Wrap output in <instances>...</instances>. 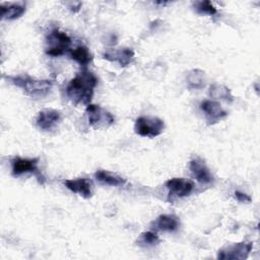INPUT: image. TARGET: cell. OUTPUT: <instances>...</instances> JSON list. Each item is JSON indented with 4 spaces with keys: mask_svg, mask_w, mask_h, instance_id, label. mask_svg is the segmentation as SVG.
I'll use <instances>...</instances> for the list:
<instances>
[{
    "mask_svg": "<svg viewBox=\"0 0 260 260\" xmlns=\"http://www.w3.org/2000/svg\"><path fill=\"white\" fill-rule=\"evenodd\" d=\"M96 84V76L90 71L82 70L69 81L66 86V94L75 106H88Z\"/></svg>",
    "mask_w": 260,
    "mask_h": 260,
    "instance_id": "6da1fadb",
    "label": "cell"
},
{
    "mask_svg": "<svg viewBox=\"0 0 260 260\" xmlns=\"http://www.w3.org/2000/svg\"><path fill=\"white\" fill-rule=\"evenodd\" d=\"M9 80L32 98H42L48 94L52 88V81L49 79H36L30 76H10Z\"/></svg>",
    "mask_w": 260,
    "mask_h": 260,
    "instance_id": "7a4b0ae2",
    "label": "cell"
},
{
    "mask_svg": "<svg viewBox=\"0 0 260 260\" xmlns=\"http://www.w3.org/2000/svg\"><path fill=\"white\" fill-rule=\"evenodd\" d=\"M71 39L67 34L55 28L51 30L46 38V54L51 57L62 56L69 51Z\"/></svg>",
    "mask_w": 260,
    "mask_h": 260,
    "instance_id": "3957f363",
    "label": "cell"
},
{
    "mask_svg": "<svg viewBox=\"0 0 260 260\" xmlns=\"http://www.w3.org/2000/svg\"><path fill=\"white\" fill-rule=\"evenodd\" d=\"M165 123L161 119L151 116H142L136 119L134 131L137 135L142 137H155L162 133Z\"/></svg>",
    "mask_w": 260,
    "mask_h": 260,
    "instance_id": "277c9868",
    "label": "cell"
},
{
    "mask_svg": "<svg viewBox=\"0 0 260 260\" xmlns=\"http://www.w3.org/2000/svg\"><path fill=\"white\" fill-rule=\"evenodd\" d=\"M85 113L88 124L94 129H106L115 123L114 116L99 105L89 104L85 109Z\"/></svg>",
    "mask_w": 260,
    "mask_h": 260,
    "instance_id": "5b68a950",
    "label": "cell"
},
{
    "mask_svg": "<svg viewBox=\"0 0 260 260\" xmlns=\"http://www.w3.org/2000/svg\"><path fill=\"white\" fill-rule=\"evenodd\" d=\"M253 248V243L243 241L220 249L217 253V258L222 260H243L246 259Z\"/></svg>",
    "mask_w": 260,
    "mask_h": 260,
    "instance_id": "8992f818",
    "label": "cell"
},
{
    "mask_svg": "<svg viewBox=\"0 0 260 260\" xmlns=\"http://www.w3.org/2000/svg\"><path fill=\"white\" fill-rule=\"evenodd\" d=\"M39 158H23V157H14L11 160L12 166V175L14 177H18L25 173H34L37 177L40 183L45 182V178L42 176V174L39 172L38 169Z\"/></svg>",
    "mask_w": 260,
    "mask_h": 260,
    "instance_id": "52a82bcc",
    "label": "cell"
},
{
    "mask_svg": "<svg viewBox=\"0 0 260 260\" xmlns=\"http://www.w3.org/2000/svg\"><path fill=\"white\" fill-rule=\"evenodd\" d=\"M205 120L208 125H213L228 116V112L222 109L219 103L212 100H205L200 104Z\"/></svg>",
    "mask_w": 260,
    "mask_h": 260,
    "instance_id": "ba28073f",
    "label": "cell"
},
{
    "mask_svg": "<svg viewBox=\"0 0 260 260\" xmlns=\"http://www.w3.org/2000/svg\"><path fill=\"white\" fill-rule=\"evenodd\" d=\"M170 197L182 198L190 195L194 189L192 181L185 178H173L166 182Z\"/></svg>",
    "mask_w": 260,
    "mask_h": 260,
    "instance_id": "9c48e42d",
    "label": "cell"
},
{
    "mask_svg": "<svg viewBox=\"0 0 260 260\" xmlns=\"http://www.w3.org/2000/svg\"><path fill=\"white\" fill-rule=\"evenodd\" d=\"M61 120V113L53 109H45L39 112L36 123L37 126L43 131L54 130Z\"/></svg>",
    "mask_w": 260,
    "mask_h": 260,
    "instance_id": "30bf717a",
    "label": "cell"
},
{
    "mask_svg": "<svg viewBox=\"0 0 260 260\" xmlns=\"http://www.w3.org/2000/svg\"><path fill=\"white\" fill-rule=\"evenodd\" d=\"M189 169L192 176L196 179L197 182L201 184H209L212 182L213 177L202 158L194 157L193 159H191L189 164Z\"/></svg>",
    "mask_w": 260,
    "mask_h": 260,
    "instance_id": "8fae6325",
    "label": "cell"
},
{
    "mask_svg": "<svg viewBox=\"0 0 260 260\" xmlns=\"http://www.w3.org/2000/svg\"><path fill=\"white\" fill-rule=\"evenodd\" d=\"M103 58L117 62L120 66L125 67L128 66L134 59V51L130 48H121V49H110L103 54Z\"/></svg>",
    "mask_w": 260,
    "mask_h": 260,
    "instance_id": "7c38bea8",
    "label": "cell"
},
{
    "mask_svg": "<svg viewBox=\"0 0 260 260\" xmlns=\"http://www.w3.org/2000/svg\"><path fill=\"white\" fill-rule=\"evenodd\" d=\"M64 185L71 192L79 194L84 198L91 197L92 194V185L91 182L86 178H76L69 179L64 182Z\"/></svg>",
    "mask_w": 260,
    "mask_h": 260,
    "instance_id": "4fadbf2b",
    "label": "cell"
},
{
    "mask_svg": "<svg viewBox=\"0 0 260 260\" xmlns=\"http://www.w3.org/2000/svg\"><path fill=\"white\" fill-rule=\"evenodd\" d=\"M155 230L161 232H175L180 226L179 218L174 214H161L153 222Z\"/></svg>",
    "mask_w": 260,
    "mask_h": 260,
    "instance_id": "5bb4252c",
    "label": "cell"
},
{
    "mask_svg": "<svg viewBox=\"0 0 260 260\" xmlns=\"http://www.w3.org/2000/svg\"><path fill=\"white\" fill-rule=\"evenodd\" d=\"M25 11L23 3H6L1 4V15L3 19L13 20L19 18Z\"/></svg>",
    "mask_w": 260,
    "mask_h": 260,
    "instance_id": "9a60e30c",
    "label": "cell"
},
{
    "mask_svg": "<svg viewBox=\"0 0 260 260\" xmlns=\"http://www.w3.org/2000/svg\"><path fill=\"white\" fill-rule=\"evenodd\" d=\"M94 178L102 184L108 186H121L125 184V179L105 170H99L94 173Z\"/></svg>",
    "mask_w": 260,
    "mask_h": 260,
    "instance_id": "2e32d148",
    "label": "cell"
},
{
    "mask_svg": "<svg viewBox=\"0 0 260 260\" xmlns=\"http://www.w3.org/2000/svg\"><path fill=\"white\" fill-rule=\"evenodd\" d=\"M70 58L75 60L79 65L85 67L90 63L92 56L85 46L79 45L74 49L70 50Z\"/></svg>",
    "mask_w": 260,
    "mask_h": 260,
    "instance_id": "e0dca14e",
    "label": "cell"
},
{
    "mask_svg": "<svg viewBox=\"0 0 260 260\" xmlns=\"http://www.w3.org/2000/svg\"><path fill=\"white\" fill-rule=\"evenodd\" d=\"M208 93L212 99H215V100H221V101L229 102V103L233 102V100H234L230 88L222 84L210 85Z\"/></svg>",
    "mask_w": 260,
    "mask_h": 260,
    "instance_id": "ac0fdd59",
    "label": "cell"
},
{
    "mask_svg": "<svg viewBox=\"0 0 260 260\" xmlns=\"http://www.w3.org/2000/svg\"><path fill=\"white\" fill-rule=\"evenodd\" d=\"M188 87L190 88H202L205 85V74L204 71L200 69H192L189 71L186 77Z\"/></svg>",
    "mask_w": 260,
    "mask_h": 260,
    "instance_id": "d6986e66",
    "label": "cell"
},
{
    "mask_svg": "<svg viewBox=\"0 0 260 260\" xmlns=\"http://www.w3.org/2000/svg\"><path fill=\"white\" fill-rule=\"evenodd\" d=\"M159 237L153 232H144L137 239V245L141 247H151L159 243Z\"/></svg>",
    "mask_w": 260,
    "mask_h": 260,
    "instance_id": "ffe728a7",
    "label": "cell"
},
{
    "mask_svg": "<svg viewBox=\"0 0 260 260\" xmlns=\"http://www.w3.org/2000/svg\"><path fill=\"white\" fill-rule=\"evenodd\" d=\"M195 9L200 14H207V15H214L217 13V9L213 6L210 1H198L194 4Z\"/></svg>",
    "mask_w": 260,
    "mask_h": 260,
    "instance_id": "44dd1931",
    "label": "cell"
},
{
    "mask_svg": "<svg viewBox=\"0 0 260 260\" xmlns=\"http://www.w3.org/2000/svg\"><path fill=\"white\" fill-rule=\"evenodd\" d=\"M235 197L240 202H244L245 203V202H250L251 201V198L247 194H245L243 192H240V191H236L235 192Z\"/></svg>",
    "mask_w": 260,
    "mask_h": 260,
    "instance_id": "7402d4cb",
    "label": "cell"
}]
</instances>
